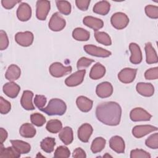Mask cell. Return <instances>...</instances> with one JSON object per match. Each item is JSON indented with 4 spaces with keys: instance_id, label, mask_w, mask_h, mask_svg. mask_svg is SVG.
I'll return each instance as SVG.
<instances>
[{
    "instance_id": "cell-20",
    "label": "cell",
    "mask_w": 158,
    "mask_h": 158,
    "mask_svg": "<svg viewBox=\"0 0 158 158\" xmlns=\"http://www.w3.org/2000/svg\"><path fill=\"white\" fill-rule=\"evenodd\" d=\"M33 96V93L32 91L29 90H25L23 92L20 103L22 106L27 110L35 109L33 104L32 103V99Z\"/></svg>"
},
{
    "instance_id": "cell-19",
    "label": "cell",
    "mask_w": 158,
    "mask_h": 158,
    "mask_svg": "<svg viewBox=\"0 0 158 158\" xmlns=\"http://www.w3.org/2000/svg\"><path fill=\"white\" fill-rule=\"evenodd\" d=\"M2 89L6 96L10 98H15L19 94L20 87L17 83L10 81L5 83L3 86Z\"/></svg>"
},
{
    "instance_id": "cell-50",
    "label": "cell",
    "mask_w": 158,
    "mask_h": 158,
    "mask_svg": "<svg viewBox=\"0 0 158 158\" xmlns=\"http://www.w3.org/2000/svg\"><path fill=\"white\" fill-rule=\"evenodd\" d=\"M0 136H1V143H3L7 138V132L3 128H0Z\"/></svg>"
},
{
    "instance_id": "cell-40",
    "label": "cell",
    "mask_w": 158,
    "mask_h": 158,
    "mask_svg": "<svg viewBox=\"0 0 158 158\" xmlns=\"http://www.w3.org/2000/svg\"><path fill=\"white\" fill-rule=\"evenodd\" d=\"M145 12L148 17L156 19L158 18V7L153 5H148L145 7Z\"/></svg>"
},
{
    "instance_id": "cell-42",
    "label": "cell",
    "mask_w": 158,
    "mask_h": 158,
    "mask_svg": "<svg viewBox=\"0 0 158 158\" xmlns=\"http://www.w3.org/2000/svg\"><path fill=\"white\" fill-rule=\"evenodd\" d=\"M11 109L10 103L4 99L2 96L0 97V112L2 114H7Z\"/></svg>"
},
{
    "instance_id": "cell-18",
    "label": "cell",
    "mask_w": 158,
    "mask_h": 158,
    "mask_svg": "<svg viewBox=\"0 0 158 158\" xmlns=\"http://www.w3.org/2000/svg\"><path fill=\"white\" fill-rule=\"evenodd\" d=\"M136 89L139 94L146 97L152 96L154 93V88L150 83L139 82L137 83Z\"/></svg>"
},
{
    "instance_id": "cell-49",
    "label": "cell",
    "mask_w": 158,
    "mask_h": 158,
    "mask_svg": "<svg viewBox=\"0 0 158 158\" xmlns=\"http://www.w3.org/2000/svg\"><path fill=\"white\" fill-rule=\"evenodd\" d=\"M72 156H73V157H75V158H80V157L85 158V157H86L85 152L81 148H76L73 152Z\"/></svg>"
},
{
    "instance_id": "cell-46",
    "label": "cell",
    "mask_w": 158,
    "mask_h": 158,
    "mask_svg": "<svg viewBox=\"0 0 158 158\" xmlns=\"http://www.w3.org/2000/svg\"><path fill=\"white\" fill-rule=\"evenodd\" d=\"M47 101L46 98L43 95H36L34 99V104L40 110L43 108Z\"/></svg>"
},
{
    "instance_id": "cell-47",
    "label": "cell",
    "mask_w": 158,
    "mask_h": 158,
    "mask_svg": "<svg viewBox=\"0 0 158 158\" xmlns=\"http://www.w3.org/2000/svg\"><path fill=\"white\" fill-rule=\"evenodd\" d=\"M90 3L89 0H76L75 4L77 7L81 10L85 11L88 9Z\"/></svg>"
},
{
    "instance_id": "cell-2",
    "label": "cell",
    "mask_w": 158,
    "mask_h": 158,
    "mask_svg": "<svg viewBox=\"0 0 158 158\" xmlns=\"http://www.w3.org/2000/svg\"><path fill=\"white\" fill-rule=\"evenodd\" d=\"M42 112L49 115H62L67 110L65 102L60 99H51L46 107L40 109Z\"/></svg>"
},
{
    "instance_id": "cell-10",
    "label": "cell",
    "mask_w": 158,
    "mask_h": 158,
    "mask_svg": "<svg viewBox=\"0 0 158 158\" xmlns=\"http://www.w3.org/2000/svg\"><path fill=\"white\" fill-rule=\"evenodd\" d=\"M33 35L31 32L27 31L24 32H18L15 36V41L23 47L30 46L33 42Z\"/></svg>"
},
{
    "instance_id": "cell-39",
    "label": "cell",
    "mask_w": 158,
    "mask_h": 158,
    "mask_svg": "<svg viewBox=\"0 0 158 158\" xmlns=\"http://www.w3.org/2000/svg\"><path fill=\"white\" fill-rule=\"evenodd\" d=\"M146 146L149 148L156 149L158 148V134L156 133L149 136L145 141Z\"/></svg>"
},
{
    "instance_id": "cell-31",
    "label": "cell",
    "mask_w": 158,
    "mask_h": 158,
    "mask_svg": "<svg viewBox=\"0 0 158 158\" xmlns=\"http://www.w3.org/2000/svg\"><path fill=\"white\" fill-rule=\"evenodd\" d=\"M72 36L77 41H86L90 37V33L88 31L82 28H76L72 31Z\"/></svg>"
},
{
    "instance_id": "cell-1",
    "label": "cell",
    "mask_w": 158,
    "mask_h": 158,
    "mask_svg": "<svg viewBox=\"0 0 158 158\" xmlns=\"http://www.w3.org/2000/svg\"><path fill=\"white\" fill-rule=\"evenodd\" d=\"M122 115L120 106L113 101L104 102L98 105L96 109V116L102 123L116 126L120 123Z\"/></svg>"
},
{
    "instance_id": "cell-36",
    "label": "cell",
    "mask_w": 158,
    "mask_h": 158,
    "mask_svg": "<svg viewBox=\"0 0 158 158\" xmlns=\"http://www.w3.org/2000/svg\"><path fill=\"white\" fill-rule=\"evenodd\" d=\"M56 6L60 13L64 15H69L71 12V4L67 1H56Z\"/></svg>"
},
{
    "instance_id": "cell-15",
    "label": "cell",
    "mask_w": 158,
    "mask_h": 158,
    "mask_svg": "<svg viewBox=\"0 0 158 158\" xmlns=\"http://www.w3.org/2000/svg\"><path fill=\"white\" fill-rule=\"evenodd\" d=\"M129 49L131 52L130 57V62L133 64H140L142 61V52L139 46L135 43H131L129 45Z\"/></svg>"
},
{
    "instance_id": "cell-17",
    "label": "cell",
    "mask_w": 158,
    "mask_h": 158,
    "mask_svg": "<svg viewBox=\"0 0 158 158\" xmlns=\"http://www.w3.org/2000/svg\"><path fill=\"white\" fill-rule=\"evenodd\" d=\"M93 129L89 123H84L78 130V137L79 139L84 143H87L92 135Z\"/></svg>"
},
{
    "instance_id": "cell-35",
    "label": "cell",
    "mask_w": 158,
    "mask_h": 158,
    "mask_svg": "<svg viewBox=\"0 0 158 158\" xmlns=\"http://www.w3.org/2000/svg\"><path fill=\"white\" fill-rule=\"evenodd\" d=\"M94 37L99 43H101L105 46H110L112 44L110 37L106 32L96 31L94 33Z\"/></svg>"
},
{
    "instance_id": "cell-28",
    "label": "cell",
    "mask_w": 158,
    "mask_h": 158,
    "mask_svg": "<svg viewBox=\"0 0 158 158\" xmlns=\"http://www.w3.org/2000/svg\"><path fill=\"white\" fill-rule=\"evenodd\" d=\"M21 74L20 69L15 64H12L9 66L6 74L5 77L7 80H9L10 81H14L17 80Z\"/></svg>"
},
{
    "instance_id": "cell-41",
    "label": "cell",
    "mask_w": 158,
    "mask_h": 158,
    "mask_svg": "<svg viewBox=\"0 0 158 158\" xmlns=\"http://www.w3.org/2000/svg\"><path fill=\"white\" fill-rule=\"evenodd\" d=\"M130 157L131 158H150L151 155L148 152L140 149H135L131 151L130 152Z\"/></svg>"
},
{
    "instance_id": "cell-14",
    "label": "cell",
    "mask_w": 158,
    "mask_h": 158,
    "mask_svg": "<svg viewBox=\"0 0 158 158\" xmlns=\"http://www.w3.org/2000/svg\"><path fill=\"white\" fill-rule=\"evenodd\" d=\"M17 16L20 21L28 20L31 16V9L30 5L25 2H22L17 10Z\"/></svg>"
},
{
    "instance_id": "cell-8",
    "label": "cell",
    "mask_w": 158,
    "mask_h": 158,
    "mask_svg": "<svg viewBox=\"0 0 158 158\" xmlns=\"http://www.w3.org/2000/svg\"><path fill=\"white\" fill-rule=\"evenodd\" d=\"M130 117L133 122L148 121L150 120L152 115L143 108L136 107L131 110Z\"/></svg>"
},
{
    "instance_id": "cell-22",
    "label": "cell",
    "mask_w": 158,
    "mask_h": 158,
    "mask_svg": "<svg viewBox=\"0 0 158 158\" xmlns=\"http://www.w3.org/2000/svg\"><path fill=\"white\" fill-rule=\"evenodd\" d=\"M93 101L83 96H78L76 100L78 108L83 112H89L93 107Z\"/></svg>"
},
{
    "instance_id": "cell-4",
    "label": "cell",
    "mask_w": 158,
    "mask_h": 158,
    "mask_svg": "<svg viewBox=\"0 0 158 158\" xmlns=\"http://www.w3.org/2000/svg\"><path fill=\"white\" fill-rule=\"evenodd\" d=\"M110 22L115 28L122 30L128 25L129 19L128 16L123 12H116L112 15Z\"/></svg>"
},
{
    "instance_id": "cell-7",
    "label": "cell",
    "mask_w": 158,
    "mask_h": 158,
    "mask_svg": "<svg viewBox=\"0 0 158 158\" xmlns=\"http://www.w3.org/2000/svg\"><path fill=\"white\" fill-rule=\"evenodd\" d=\"M85 73L86 70L85 69L78 70L65 79V85L70 87L76 86L80 85L83 81Z\"/></svg>"
},
{
    "instance_id": "cell-37",
    "label": "cell",
    "mask_w": 158,
    "mask_h": 158,
    "mask_svg": "<svg viewBox=\"0 0 158 158\" xmlns=\"http://www.w3.org/2000/svg\"><path fill=\"white\" fill-rule=\"evenodd\" d=\"M70 156V151L67 147L64 146H58L54 153V157L56 158H67Z\"/></svg>"
},
{
    "instance_id": "cell-6",
    "label": "cell",
    "mask_w": 158,
    "mask_h": 158,
    "mask_svg": "<svg viewBox=\"0 0 158 158\" xmlns=\"http://www.w3.org/2000/svg\"><path fill=\"white\" fill-rule=\"evenodd\" d=\"M66 25L65 19L59 12L52 14L49 22V28L54 31H59L64 28Z\"/></svg>"
},
{
    "instance_id": "cell-44",
    "label": "cell",
    "mask_w": 158,
    "mask_h": 158,
    "mask_svg": "<svg viewBox=\"0 0 158 158\" xmlns=\"http://www.w3.org/2000/svg\"><path fill=\"white\" fill-rule=\"evenodd\" d=\"M144 77L146 80H156L158 78V68L157 67L151 68L146 70L144 73Z\"/></svg>"
},
{
    "instance_id": "cell-38",
    "label": "cell",
    "mask_w": 158,
    "mask_h": 158,
    "mask_svg": "<svg viewBox=\"0 0 158 158\" xmlns=\"http://www.w3.org/2000/svg\"><path fill=\"white\" fill-rule=\"evenodd\" d=\"M31 123L37 126L41 127L46 123V118L40 113H34L30 115Z\"/></svg>"
},
{
    "instance_id": "cell-11",
    "label": "cell",
    "mask_w": 158,
    "mask_h": 158,
    "mask_svg": "<svg viewBox=\"0 0 158 158\" xmlns=\"http://www.w3.org/2000/svg\"><path fill=\"white\" fill-rule=\"evenodd\" d=\"M137 69L131 68H125L118 74V80L123 83H130L135 78Z\"/></svg>"
},
{
    "instance_id": "cell-30",
    "label": "cell",
    "mask_w": 158,
    "mask_h": 158,
    "mask_svg": "<svg viewBox=\"0 0 158 158\" xmlns=\"http://www.w3.org/2000/svg\"><path fill=\"white\" fill-rule=\"evenodd\" d=\"M19 133L22 136L27 138H30L34 137L36 135V129L31 123H25L20 127Z\"/></svg>"
},
{
    "instance_id": "cell-23",
    "label": "cell",
    "mask_w": 158,
    "mask_h": 158,
    "mask_svg": "<svg viewBox=\"0 0 158 158\" xmlns=\"http://www.w3.org/2000/svg\"><path fill=\"white\" fill-rule=\"evenodd\" d=\"M144 50L146 52V62L148 64H156L158 62V58L157 53L154 48L152 47V44L150 42L146 43Z\"/></svg>"
},
{
    "instance_id": "cell-25",
    "label": "cell",
    "mask_w": 158,
    "mask_h": 158,
    "mask_svg": "<svg viewBox=\"0 0 158 158\" xmlns=\"http://www.w3.org/2000/svg\"><path fill=\"white\" fill-rule=\"evenodd\" d=\"M60 139L65 145H69L72 143L73 139V134L72 129L69 127H65L60 131L59 133Z\"/></svg>"
},
{
    "instance_id": "cell-26",
    "label": "cell",
    "mask_w": 158,
    "mask_h": 158,
    "mask_svg": "<svg viewBox=\"0 0 158 158\" xmlns=\"http://www.w3.org/2000/svg\"><path fill=\"white\" fill-rule=\"evenodd\" d=\"M20 157V154L12 147L4 148L3 143H1L0 158H18Z\"/></svg>"
},
{
    "instance_id": "cell-27",
    "label": "cell",
    "mask_w": 158,
    "mask_h": 158,
    "mask_svg": "<svg viewBox=\"0 0 158 158\" xmlns=\"http://www.w3.org/2000/svg\"><path fill=\"white\" fill-rule=\"evenodd\" d=\"M12 146L15 149V150L20 154H24L28 153L31 150V146L27 142L22 140H10Z\"/></svg>"
},
{
    "instance_id": "cell-29",
    "label": "cell",
    "mask_w": 158,
    "mask_h": 158,
    "mask_svg": "<svg viewBox=\"0 0 158 158\" xmlns=\"http://www.w3.org/2000/svg\"><path fill=\"white\" fill-rule=\"evenodd\" d=\"M110 3L107 1H101L95 4L93 7V12L96 14L106 15L110 10Z\"/></svg>"
},
{
    "instance_id": "cell-9",
    "label": "cell",
    "mask_w": 158,
    "mask_h": 158,
    "mask_svg": "<svg viewBox=\"0 0 158 158\" xmlns=\"http://www.w3.org/2000/svg\"><path fill=\"white\" fill-rule=\"evenodd\" d=\"M83 48L86 53L96 57H107L111 55V52L93 44L85 45Z\"/></svg>"
},
{
    "instance_id": "cell-12",
    "label": "cell",
    "mask_w": 158,
    "mask_h": 158,
    "mask_svg": "<svg viewBox=\"0 0 158 158\" xmlns=\"http://www.w3.org/2000/svg\"><path fill=\"white\" fill-rule=\"evenodd\" d=\"M157 130V128L156 127H154L150 125H136L133 127L132 130V134L135 138H140L152 131Z\"/></svg>"
},
{
    "instance_id": "cell-5",
    "label": "cell",
    "mask_w": 158,
    "mask_h": 158,
    "mask_svg": "<svg viewBox=\"0 0 158 158\" xmlns=\"http://www.w3.org/2000/svg\"><path fill=\"white\" fill-rule=\"evenodd\" d=\"M36 16L40 20H46L47 15L50 10V2L46 0H40L36 4Z\"/></svg>"
},
{
    "instance_id": "cell-13",
    "label": "cell",
    "mask_w": 158,
    "mask_h": 158,
    "mask_svg": "<svg viewBox=\"0 0 158 158\" xmlns=\"http://www.w3.org/2000/svg\"><path fill=\"white\" fill-rule=\"evenodd\" d=\"M96 93L98 97L106 98L110 96L113 93V87L110 83L104 81L96 86Z\"/></svg>"
},
{
    "instance_id": "cell-34",
    "label": "cell",
    "mask_w": 158,
    "mask_h": 158,
    "mask_svg": "<svg viewBox=\"0 0 158 158\" xmlns=\"http://www.w3.org/2000/svg\"><path fill=\"white\" fill-rule=\"evenodd\" d=\"M106 141L102 137L96 138L92 142L91 150L93 153H98L101 152L105 147Z\"/></svg>"
},
{
    "instance_id": "cell-33",
    "label": "cell",
    "mask_w": 158,
    "mask_h": 158,
    "mask_svg": "<svg viewBox=\"0 0 158 158\" xmlns=\"http://www.w3.org/2000/svg\"><path fill=\"white\" fill-rule=\"evenodd\" d=\"M46 128L50 133H57L62 130V123L59 120L52 119L47 122Z\"/></svg>"
},
{
    "instance_id": "cell-21",
    "label": "cell",
    "mask_w": 158,
    "mask_h": 158,
    "mask_svg": "<svg viewBox=\"0 0 158 158\" xmlns=\"http://www.w3.org/2000/svg\"><path fill=\"white\" fill-rule=\"evenodd\" d=\"M84 25L92 28L94 31H97L104 26V22L102 20L92 16H86L83 20Z\"/></svg>"
},
{
    "instance_id": "cell-45",
    "label": "cell",
    "mask_w": 158,
    "mask_h": 158,
    "mask_svg": "<svg viewBox=\"0 0 158 158\" xmlns=\"http://www.w3.org/2000/svg\"><path fill=\"white\" fill-rule=\"evenodd\" d=\"M9 46V40L6 33L1 30L0 31V49L4 50Z\"/></svg>"
},
{
    "instance_id": "cell-32",
    "label": "cell",
    "mask_w": 158,
    "mask_h": 158,
    "mask_svg": "<svg viewBox=\"0 0 158 158\" xmlns=\"http://www.w3.org/2000/svg\"><path fill=\"white\" fill-rule=\"evenodd\" d=\"M56 145L55 138L51 137H46L40 143V147L43 151L47 153H51L54 151Z\"/></svg>"
},
{
    "instance_id": "cell-16",
    "label": "cell",
    "mask_w": 158,
    "mask_h": 158,
    "mask_svg": "<svg viewBox=\"0 0 158 158\" xmlns=\"http://www.w3.org/2000/svg\"><path fill=\"white\" fill-rule=\"evenodd\" d=\"M110 148L115 152L118 154L124 153L125 152V142L123 138L119 136H114L109 140Z\"/></svg>"
},
{
    "instance_id": "cell-43",
    "label": "cell",
    "mask_w": 158,
    "mask_h": 158,
    "mask_svg": "<svg viewBox=\"0 0 158 158\" xmlns=\"http://www.w3.org/2000/svg\"><path fill=\"white\" fill-rule=\"evenodd\" d=\"M93 62H94L93 59H88L85 57H82L78 60L77 63V67L78 70L81 69H85L89 67L91 64V63Z\"/></svg>"
},
{
    "instance_id": "cell-48",
    "label": "cell",
    "mask_w": 158,
    "mask_h": 158,
    "mask_svg": "<svg viewBox=\"0 0 158 158\" xmlns=\"http://www.w3.org/2000/svg\"><path fill=\"white\" fill-rule=\"evenodd\" d=\"M20 1L16 0H2L1 4L3 7L6 9H10L13 8L17 3L20 2Z\"/></svg>"
},
{
    "instance_id": "cell-24",
    "label": "cell",
    "mask_w": 158,
    "mask_h": 158,
    "mask_svg": "<svg viewBox=\"0 0 158 158\" xmlns=\"http://www.w3.org/2000/svg\"><path fill=\"white\" fill-rule=\"evenodd\" d=\"M106 68L101 64L97 62L91 68L89 73V77L93 80H98L104 76Z\"/></svg>"
},
{
    "instance_id": "cell-3",
    "label": "cell",
    "mask_w": 158,
    "mask_h": 158,
    "mask_svg": "<svg viewBox=\"0 0 158 158\" xmlns=\"http://www.w3.org/2000/svg\"><path fill=\"white\" fill-rule=\"evenodd\" d=\"M72 68L71 66H64L61 63L56 62L52 63L49 69L50 74L56 78L64 77L71 73Z\"/></svg>"
}]
</instances>
